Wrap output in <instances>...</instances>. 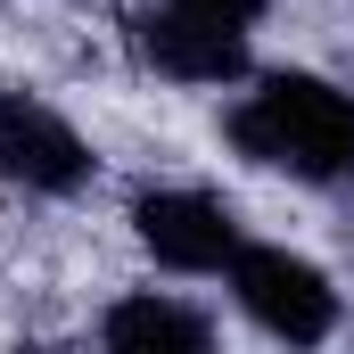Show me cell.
<instances>
[{"label": "cell", "instance_id": "277c9868", "mask_svg": "<svg viewBox=\"0 0 354 354\" xmlns=\"http://www.w3.org/2000/svg\"><path fill=\"white\" fill-rule=\"evenodd\" d=\"M0 174L17 181V189H33V198H75V189H91L99 157H91V140L50 99L0 91Z\"/></svg>", "mask_w": 354, "mask_h": 354}, {"label": "cell", "instance_id": "5b68a950", "mask_svg": "<svg viewBox=\"0 0 354 354\" xmlns=\"http://www.w3.org/2000/svg\"><path fill=\"white\" fill-rule=\"evenodd\" d=\"M132 50H140V66H157L165 83H189V91L248 75V33H231L214 17H189L174 0H157V8L132 17Z\"/></svg>", "mask_w": 354, "mask_h": 354}, {"label": "cell", "instance_id": "52a82bcc", "mask_svg": "<svg viewBox=\"0 0 354 354\" xmlns=\"http://www.w3.org/2000/svg\"><path fill=\"white\" fill-rule=\"evenodd\" d=\"M174 8H189V17H214V25H231V33H248V25L264 17V0H174Z\"/></svg>", "mask_w": 354, "mask_h": 354}, {"label": "cell", "instance_id": "6da1fadb", "mask_svg": "<svg viewBox=\"0 0 354 354\" xmlns=\"http://www.w3.org/2000/svg\"><path fill=\"white\" fill-rule=\"evenodd\" d=\"M223 132H231V149L248 165L313 181V189L354 174V91L330 83V75H305V66L256 75V83L231 99Z\"/></svg>", "mask_w": 354, "mask_h": 354}, {"label": "cell", "instance_id": "3957f363", "mask_svg": "<svg viewBox=\"0 0 354 354\" xmlns=\"http://www.w3.org/2000/svg\"><path fill=\"white\" fill-rule=\"evenodd\" d=\"M132 239L157 256L165 272H231V256L248 248L239 214L214 198V189H189V181H149L132 198Z\"/></svg>", "mask_w": 354, "mask_h": 354}, {"label": "cell", "instance_id": "7a4b0ae2", "mask_svg": "<svg viewBox=\"0 0 354 354\" xmlns=\"http://www.w3.org/2000/svg\"><path fill=\"white\" fill-rule=\"evenodd\" d=\"M223 280H231L239 313H248L264 338H280V346H322V338L338 330V288H330V272L313 264V256H297V248L248 239Z\"/></svg>", "mask_w": 354, "mask_h": 354}, {"label": "cell", "instance_id": "8992f818", "mask_svg": "<svg viewBox=\"0 0 354 354\" xmlns=\"http://www.w3.org/2000/svg\"><path fill=\"white\" fill-rule=\"evenodd\" d=\"M99 338L124 354H198L206 338H214V322L206 313H189V305H174V297H157V288H132V297H115L107 313H99Z\"/></svg>", "mask_w": 354, "mask_h": 354}]
</instances>
